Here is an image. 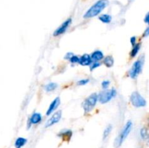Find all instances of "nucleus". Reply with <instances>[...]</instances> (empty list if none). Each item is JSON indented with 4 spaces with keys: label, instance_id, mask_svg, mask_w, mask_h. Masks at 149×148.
Returning <instances> with one entry per match:
<instances>
[{
    "label": "nucleus",
    "instance_id": "f257e3e1",
    "mask_svg": "<svg viewBox=\"0 0 149 148\" xmlns=\"http://www.w3.org/2000/svg\"><path fill=\"white\" fill-rule=\"evenodd\" d=\"M109 0H98L86 12L84 15V18H91L98 15L109 5Z\"/></svg>",
    "mask_w": 149,
    "mask_h": 148
},
{
    "label": "nucleus",
    "instance_id": "f03ea898",
    "mask_svg": "<svg viewBox=\"0 0 149 148\" xmlns=\"http://www.w3.org/2000/svg\"><path fill=\"white\" fill-rule=\"evenodd\" d=\"M132 129V121L129 120L127 121V123H126V125L125 126V127L123 128L122 131H121V133H119V136L116 138V141H115V146L116 147H119L122 145V144L123 143L124 141L126 139V138L127 137V136L129 135L130 132L131 131Z\"/></svg>",
    "mask_w": 149,
    "mask_h": 148
},
{
    "label": "nucleus",
    "instance_id": "7ed1b4c3",
    "mask_svg": "<svg viewBox=\"0 0 149 148\" xmlns=\"http://www.w3.org/2000/svg\"><path fill=\"white\" fill-rule=\"evenodd\" d=\"M97 100H98L97 94H95V93L92 94L91 95L89 96L83 103V108H84V112L89 113V112L91 111L95 106Z\"/></svg>",
    "mask_w": 149,
    "mask_h": 148
},
{
    "label": "nucleus",
    "instance_id": "20e7f679",
    "mask_svg": "<svg viewBox=\"0 0 149 148\" xmlns=\"http://www.w3.org/2000/svg\"><path fill=\"white\" fill-rule=\"evenodd\" d=\"M116 89H111L106 90V91H102V92H100V94L97 95V97H98L99 102H100V103L105 104V103L110 101L112 98L116 97Z\"/></svg>",
    "mask_w": 149,
    "mask_h": 148
},
{
    "label": "nucleus",
    "instance_id": "39448f33",
    "mask_svg": "<svg viewBox=\"0 0 149 148\" xmlns=\"http://www.w3.org/2000/svg\"><path fill=\"white\" fill-rule=\"evenodd\" d=\"M130 101L132 105L136 107H141L146 105V100L138 91H134V92L132 93L130 96Z\"/></svg>",
    "mask_w": 149,
    "mask_h": 148
},
{
    "label": "nucleus",
    "instance_id": "423d86ee",
    "mask_svg": "<svg viewBox=\"0 0 149 148\" xmlns=\"http://www.w3.org/2000/svg\"><path fill=\"white\" fill-rule=\"evenodd\" d=\"M143 62L141 59H138L135 63L133 64L132 67L131 68L130 71L129 72L130 76L132 78H136L138 75H139L140 73L142 71Z\"/></svg>",
    "mask_w": 149,
    "mask_h": 148
},
{
    "label": "nucleus",
    "instance_id": "0eeeda50",
    "mask_svg": "<svg viewBox=\"0 0 149 148\" xmlns=\"http://www.w3.org/2000/svg\"><path fill=\"white\" fill-rule=\"evenodd\" d=\"M71 22H72L71 18L67 19V20H65V21L64 22V23H63L61 26H59V28H57L56 30L54 31L53 36H60V35H61V34H63V33H65V32L66 31L67 29L68 28V27H69L70 25H71Z\"/></svg>",
    "mask_w": 149,
    "mask_h": 148
},
{
    "label": "nucleus",
    "instance_id": "6e6552de",
    "mask_svg": "<svg viewBox=\"0 0 149 148\" xmlns=\"http://www.w3.org/2000/svg\"><path fill=\"white\" fill-rule=\"evenodd\" d=\"M61 117H62V111H61V110H58L56 113H54V114L52 115V117L47 121L46 124H45V127L48 128L53 126L54 124H55V123H57L58 122H59Z\"/></svg>",
    "mask_w": 149,
    "mask_h": 148
},
{
    "label": "nucleus",
    "instance_id": "1a4fd4ad",
    "mask_svg": "<svg viewBox=\"0 0 149 148\" xmlns=\"http://www.w3.org/2000/svg\"><path fill=\"white\" fill-rule=\"evenodd\" d=\"M61 104V100H60L59 97H57L55 98L53 101L52 102V103L49 105V108H48L47 111V115H50L58 107V106Z\"/></svg>",
    "mask_w": 149,
    "mask_h": 148
},
{
    "label": "nucleus",
    "instance_id": "9d476101",
    "mask_svg": "<svg viewBox=\"0 0 149 148\" xmlns=\"http://www.w3.org/2000/svg\"><path fill=\"white\" fill-rule=\"evenodd\" d=\"M93 62V60L91 59V57L90 55H83L81 57H79V63L80 65H83V66H87V65H91V63Z\"/></svg>",
    "mask_w": 149,
    "mask_h": 148
},
{
    "label": "nucleus",
    "instance_id": "9b49d317",
    "mask_svg": "<svg viewBox=\"0 0 149 148\" xmlns=\"http://www.w3.org/2000/svg\"><path fill=\"white\" fill-rule=\"evenodd\" d=\"M41 120H42V115H41L40 113H35L31 115L29 122H30L31 124H37Z\"/></svg>",
    "mask_w": 149,
    "mask_h": 148
},
{
    "label": "nucleus",
    "instance_id": "f8f14e48",
    "mask_svg": "<svg viewBox=\"0 0 149 148\" xmlns=\"http://www.w3.org/2000/svg\"><path fill=\"white\" fill-rule=\"evenodd\" d=\"M90 57H91L92 60H94L95 62H97V61H100L101 59H103V53L100 50L95 51Z\"/></svg>",
    "mask_w": 149,
    "mask_h": 148
},
{
    "label": "nucleus",
    "instance_id": "ddd939ff",
    "mask_svg": "<svg viewBox=\"0 0 149 148\" xmlns=\"http://www.w3.org/2000/svg\"><path fill=\"white\" fill-rule=\"evenodd\" d=\"M58 136H59L60 137L62 138L63 140L68 141L70 139H71V136H72V131L70 130L63 131H61V133L58 134Z\"/></svg>",
    "mask_w": 149,
    "mask_h": 148
},
{
    "label": "nucleus",
    "instance_id": "4468645a",
    "mask_svg": "<svg viewBox=\"0 0 149 148\" xmlns=\"http://www.w3.org/2000/svg\"><path fill=\"white\" fill-rule=\"evenodd\" d=\"M27 142V139L23 137H18L15 142V148H21L24 146Z\"/></svg>",
    "mask_w": 149,
    "mask_h": 148
},
{
    "label": "nucleus",
    "instance_id": "2eb2a0df",
    "mask_svg": "<svg viewBox=\"0 0 149 148\" xmlns=\"http://www.w3.org/2000/svg\"><path fill=\"white\" fill-rule=\"evenodd\" d=\"M103 63L108 68H111L113 65L114 63V60H113V58L112 56H107L104 58L103 59Z\"/></svg>",
    "mask_w": 149,
    "mask_h": 148
},
{
    "label": "nucleus",
    "instance_id": "dca6fc26",
    "mask_svg": "<svg viewBox=\"0 0 149 148\" xmlns=\"http://www.w3.org/2000/svg\"><path fill=\"white\" fill-rule=\"evenodd\" d=\"M99 20L104 23H110L112 20V17L110 15L103 14L101 15L100 16H99Z\"/></svg>",
    "mask_w": 149,
    "mask_h": 148
},
{
    "label": "nucleus",
    "instance_id": "f3484780",
    "mask_svg": "<svg viewBox=\"0 0 149 148\" xmlns=\"http://www.w3.org/2000/svg\"><path fill=\"white\" fill-rule=\"evenodd\" d=\"M140 49H141V44H135L133 46V49H132V51H131V53H130L131 57H135L138 55Z\"/></svg>",
    "mask_w": 149,
    "mask_h": 148
},
{
    "label": "nucleus",
    "instance_id": "a211bd4d",
    "mask_svg": "<svg viewBox=\"0 0 149 148\" xmlns=\"http://www.w3.org/2000/svg\"><path fill=\"white\" fill-rule=\"evenodd\" d=\"M58 85L55 83H49V84H47L46 86H45V89L47 91H54L55 89L57 88Z\"/></svg>",
    "mask_w": 149,
    "mask_h": 148
},
{
    "label": "nucleus",
    "instance_id": "6ab92c4d",
    "mask_svg": "<svg viewBox=\"0 0 149 148\" xmlns=\"http://www.w3.org/2000/svg\"><path fill=\"white\" fill-rule=\"evenodd\" d=\"M111 130H112V126H111V125H109V126H108L107 127H106V129H105L104 132H103V139H104V140L106 139V138L108 137V136H109V134H110Z\"/></svg>",
    "mask_w": 149,
    "mask_h": 148
},
{
    "label": "nucleus",
    "instance_id": "aec40b11",
    "mask_svg": "<svg viewBox=\"0 0 149 148\" xmlns=\"http://www.w3.org/2000/svg\"><path fill=\"white\" fill-rule=\"evenodd\" d=\"M141 136L143 139H147L148 137V130L146 128H143L141 130Z\"/></svg>",
    "mask_w": 149,
    "mask_h": 148
},
{
    "label": "nucleus",
    "instance_id": "412c9836",
    "mask_svg": "<svg viewBox=\"0 0 149 148\" xmlns=\"http://www.w3.org/2000/svg\"><path fill=\"white\" fill-rule=\"evenodd\" d=\"M70 61H71V63H79V57L76 55H73L71 58H70Z\"/></svg>",
    "mask_w": 149,
    "mask_h": 148
},
{
    "label": "nucleus",
    "instance_id": "4be33fe9",
    "mask_svg": "<svg viewBox=\"0 0 149 148\" xmlns=\"http://www.w3.org/2000/svg\"><path fill=\"white\" fill-rule=\"evenodd\" d=\"M100 65V64L97 62H93L91 63V66H90V71H93V70L95 69L97 67H99Z\"/></svg>",
    "mask_w": 149,
    "mask_h": 148
},
{
    "label": "nucleus",
    "instance_id": "5701e85b",
    "mask_svg": "<svg viewBox=\"0 0 149 148\" xmlns=\"http://www.w3.org/2000/svg\"><path fill=\"white\" fill-rule=\"evenodd\" d=\"M89 82V79H81L77 82V85L84 86Z\"/></svg>",
    "mask_w": 149,
    "mask_h": 148
},
{
    "label": "nucleus",
    "instance_id": "b1692460",
    "mask_svg": "<svg viewBox=\"0 0 149 148\" xmlns=\"http://www.w3.org/2000/svg\"><path fill=\"white\" fill-rule=\"evenodd\" d=\"M109 84H110V81H103L102 82V87L106 89H107L109 87Z\"/></svg>",
    "mask_w": 149,
    "mask_h": 148
},
{
    "label": "nucleus",
    "instance_id": "393cba45",
    "mask_svg": "<svg viewBox=\"0 0 149 148\" xmlns=\"http://www.w3.org/2000/svg\"><path fill=\"white\" fill-rule=\"evenodd\" d=\"M130 42H131V44H132V46H134V45L136 44V37H135V36H133V37L131 38Z\"/></svg>",
    "mask_w": 149,
    "mask_h": 148
},
{
    "label": "nucleus",
    "instance_id": "a878e982",
    "mask_svg": "<svg viewBox=\"0 0 149 148\" xmlns=\"http://www.w3.org/2000/svg\"><path fill=\"white\" fill-rule=\"evenodd\" d=\"M74 55V54L71 53V52H68V54H67L65 56V59H70V58L71 57Z\"/></svg>",
    "mask_w": 149,
    "mask_h": 148
},
{
    "label": "nucleus",
    "instance_id": "bb28decb",
    "mask_svg": "<svg viewBox=\"0 0 149 148\" xmlns=\"http://www.w3.org/2000/svg\"><path fill=\"white\" fill-rule=\"evenodd\" d=\"M148 35H149V28H147L145 32L143 33V37H147Z\"/></svg>",
    "mask_w": 149,
    "mask_h": 148
},
{
    "label": "nucleus",
    "instance_id": "cd10ccee",
    "mask_svg": "<svg viewBox=\"0 0 149 148\" xmlns=\"http://www.w3.org/2000/svg\"><path fill=\"white\" fill-rule=\"evenodd\" d=\"M144 20H145L146 23H148V22H149V13H147L146 15V18L144 19Z\"/></svg>",
    "mask_w": 149,
    "mask_h": 148
}]
</instances>
